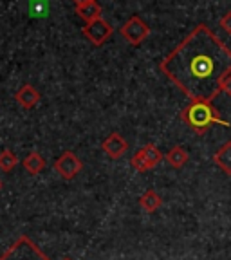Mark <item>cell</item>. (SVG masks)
<instances>
[{
  "label": "cell",
  "mask_w": 231,
  "mask_h": 260,
  "mask_svg": "<svg viewBox=\"0 0 231 260\" xmlns=\"http://www.w3.org/2000/svg\"><path fill=\"white\" fill-rule=\"evenodd\" d=\"M162 159H164V155L161 154V150H159L155 145L148 143V145H145L143 148H139V150L132 155L130 165H132L134 170H138L143 174V172H148V170H152V168H155Z\"/></svg>",
  "instance_id": "5"
},
{
  "label": "cell",
  "mask_w": 231,
  "mask_h": 260,
  "mask_svg": "<svg viewBox=\"0 0 231 260\" xmlns=\"http://www.w3.org/2000/svg\"><path fill=\"white\" fill-rule=\"evenodd\" d=\"M159 71L191 102H213L231 73V49L206 24H197L162 58Z\"/></svg>",
  "instance_id": "1"
},
{
  "label": "cell",
  "mask_w": 231,
  "mask_h": 260,
  "mask_svg": "<svg viewBox=\"0 0 231 260\" xmlns=\"http://www.w3.org/2000/svg\"><path fill=\"white\" fill-rule=\"evenodd\" d=\"M102 148L110 159H119V157H123V154H125L126 150H128V143H126V139L123 138L121 134L112 132V134L102 143Z\"/></svg>",
  "instance_id": "8"
},
{
  "label": "cell",
  "mask_w": 231,
  "mask_h": 260,
  "mask_svg": "<svg viewBox=\"0 0 231 260\" xmlns=\"http://www.w3.org/2000/svg\"><path fill=\"white\" fill-rule=\"evenodd\" d=\"M22 165H24V168L31 175H38V174H42V172H44L45 159H44V155H42L40 152L32 150V152H29V154L25 155V159H24V162H22Z\"/></svg>",
  "instance_id": "13"
},
{
  "label": "cell",
  "mask_w": 231,
  "mask_h": 260,
  "mask_svg": "<svg viewBox=\"0 0 231 260\" xmlns=\"http://www.w3.org/2000/svg\"><path fill=\"white\" fill-rule=\"evenodd\" d=\"M0 260H49L42 249L29 237L22 235L16 239L11 248L0 256Z\"/></svg>",
  "instance_id": "3"
},
{
  "label": "cell",
  "mask_w": 231,
  "mask_h": 260,
  "mask_svg": "<svg viewBox=\"0 0 231 260\" xmlns=\"http://www.w3.org/2000/svg\"><path fill=\"white\" fill-rule=\"evenodd\" d=\"M219 25H220V29H224V31L227 32V35H231V11H227L226 15L220 18Z\"/></svg>",
  "instance_id": "16"
},
{
  "label": "cell",
  "mask_w": 231,
  "mask_h": 260,
  "mask_svg": "<svg viewBox=\"0 0 231 260\" xmlns=\"http://www.w3.org/2000/svg\"><path fill=\"white\" fill-rule=\"evenodd\" d=\"M0 190H2V181H0Z\"/></svg>",
  "instance_id": "20"
},
{
  "label": "cell",
  "mask_w": 231,
  "mask_h": 260,
  "mask_svg": "<svg viewBox=\"0 0 231 260\" xmlns=\"http://www.w3.org/2000/svg\"><path fill=\"white\" fill-rule=\"evenodd\" d=\"M119 35L128 42L130 45H141L146 38L150 37V27L141 16L132 15L119 29Z\"/></svg>",
  "instance_id": "4"
},
{
  "label": "cell",
  "mask_w": 231,
  "mask_h": 260,
  "mask_svg": "<svg viewBox=\"0 0 231 260\" xmlns=\"http://www.w3.org/2000/svg\"><path fill=\"white\" fill-rule=\"evenodd\" d=\"M74 4L80 6V4H85V2H94V0H73Z\"/></svg>",
  "instance_id": "18"
},
{
  "label": "cell",
  "mask_w": 231,
  "mask_h": 260,
  "mask_svg": "<svg viewBox=\"0 0 231 260\" xmlns=\"http://www.w3.org/2000/svg\"><path fill=\"white\" fill-rule=\"evenodd\" d=\"M222 92H226L227 96H231V73L226 74V78L222 80Z\"/></svg>",
  "instance_id": "17"
},
{
  "label": "cell",
  "mask_w": 231,
  "mask_h": 260,
  "mask_svg": "<svg viewBox=\"0 0 231 260\" xmlns=\"http://www.w3.org/2000/svg\"><path fill=\"white\" fill-rule=\"evenodd\" d=\"M81 168H83V162H81L80 157L71 150H65L63 154L54 161V170H56L58 174H60V177L65 179V181H73L81 172Z\"/></svg>",
  "instance_id": "7"
},
{
  "label": "cell",
  "mask_w": 231,
  "mask_h": 260,
  "mask_svg": "<svg viewBox=\"0 0 231 260\" xmlns=\"http://www.w3.org/2000/svg\"><path fill=\"white\" fill-rule=\"evenodd\" d=\"M74 13H76L85 24H90V22L102 18V6L97 4V0H94V2H85V4L76 6Z\"/></svg>",
  "instance_id": "10"
},
{
  "label": "cell",
  "mask_w": 231,
  "mask_h": 260,
  "mask_svg": "<svg viewBox=\"0 0 231 260\" xmlns=\"http://www.w3.org/2000/svg\"><path fill=\"white\" fill-rule=\"evenodd\" d=\"M213 161H215V165L224 174L231 175V141H226L219 150L213 154Z\"/></svg>",
  "instance_id": "11"
},
{
  "label": "cell",
  "mask_w": 231,
  "mask_h": 260,
  "mask_svg": "<svg viewBox=\"0 0 231 260\" xmlns=\"http://www.w3.org/2000/svg\"><path fill=\"white\" fill-rule=\"evenodd\" d=\"M179 118L197 136H204L213 125L229 126V121L220 116V112L211 105V102H190L181 110Z\"/></svg>",
  "instance_id": "2"
},
{
  "label": "cell",
  "mask_w": 231,
  "mask_h": 260,
  "mask_svg": "<svg viewBox=\"0 0 231 260\" xmlns=\"http://www.w3.org/2000/svg\"><path fill=\"white\" fill-rule=\"evenodd\" d=\"M16 165H18V157H16L15 152L9 150V148H4V150L0 152V170L8 174V172L15 170Z\"/></svg>",
  "instance_id": "15"
},
{
  "label": "cell",
  "mask_w": 231,
  "mask_h": 260,
  "mask_svg": "<svg viewBox=\"0 0 231 260\" xmlns=\"http://www.w3.org/2000/svg\"><path fill=\"white\" fill-rule=\"evenodd\" d=\"M15 102L24 110H31L40 103V92L32 85L25 83V85H22L20 89L15 92Z\"/></svg>",
  "instance_id": "9"
},
{
  "label": "cell",
  "mask_w": 231,
  "mask_h": 260,
  "mask_svg": "<svg viewBox=\"0 0 231 260\" xmlns=\"http://www.w3.org/2000/svg\"><path fill=\"white\" fill-rule=\"evenodd\" d=\"M139 204H141V208L146 213H155V211L162 206V199L157 191L150 188V190H146L145 193L139 197Z\"/></svg>",
  "instance_id": "12"
},
{
  "label": "cell",
  "mask_w": 231,
  "mask_h": 260,
  "mask_svg": "<svg viewBox=\"0 0 231 260\" xmlns=\"http://www.w3.org/2000/svg\"><path fill=\"white\" fill-rule=\"evenodd\" d=\"M63 260H73V258H69V256H65V258Z\"/></svg>",
  "instance_id": "19"
},
{
  "label": "cell",
  "mask_w": 231,
  "mask_h": 260,
  "mask_svg": "<svg viewBox=\"0 0 231 260\" xmlns=\"http://www.w3.org/2000/svg\"><path fill=\"white\" fill-rule=\"evenodd\" d=\"M81 32H83V37H85L90 44L96 45V47H100V45H103L110 37H112L114 29H112V25H110L109 22L102 16V18H97V20L83 25Z\"/></svg>",
  "instance_id": "6"
},
{
  "label": "cell",
  "mask_w": 231,
  "mask_h": 260,
  "mask_svg": "<svg viewBox=\"0 0 231 260\" xmlns=\"http://www.w3.org/2000/svg\"><path fill=\"white\" fill-rule=\"evenodd\" d=\"M188 159H190V154L184 150L183 146H179V145L172 146L170 150L167 152L168 165H170V167H174V168H183L184 165L188 162Z\"/></svg>",
  "instance_id": "14"
}]
</instances>
